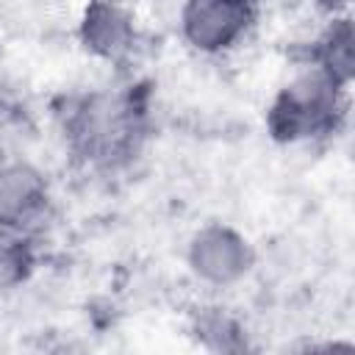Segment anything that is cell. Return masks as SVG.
Here are the masks:
<instances>
[{
    "mask_svg": "<svg viewBox=\"0 0 355 355\" xmlns=\"http://www.w3.org/2000/svg\"><path fill=\"white\" fill-rule=\"evenodd\" d=\"M50 205V186L42 169L31 161L0 158V225L25 230L44 219Z\"/></svg>",
    "mask_w": 355,
    "mask_h": 355,
    "instance_id": "8992f818",
    "label": "cell"
},
{
    "mask_svg": "<svg viewBox=\"0 0 355 355\" xmlns=\"http://www.w3.org/2000/svg\"><path fill=\"white\" fill-rule=\"evenodd\" d=\"M67 150L86 166L128 164L147 136V97L141 89H97L72 94L55 111Z\"/></svg>",
    "mask_w": 355,
    "mask_h": 355,
    "instance_id": "6da1fadb",
    "label": "cell"
},
{
    "mask_svg": "<svg viewBox=\"0 0 355 355\" xmlns=\"http://www.w3.org/2000/svg\"><path fill=\"white\" fill-rule=\"evenodd\" d=\"M349 89L333 83L324 72L302 67L269 103L266 133L277 144H305L319 141L333 133L347 119Z\"/></svg>",
    "mask_w": 355,
    "mask_h": 355,
    "instance_id": "7a4b0ae2",
    "label": "cell"
},
{
    "mask_svg": "<svg viewBox=\"0 0 355 355\" xmlns=\"http://www.w3.org/2000/svg\"><path fill=\"white\" fill-rule=\"evenodd\" d=\"M78 39L86 53L116 67L128 64L139 50L136 19L119 0H89L80 14Z\"/></svg>",
    "mask_w": 355,
    "mask_h": 355,
    "instance_id": "5b68a950",
    "label": "cell"
},
{
    "mask_svg": "<svg viewBox=\"0 0 355 355\" xmlns=\"http://www.w3.org/2000/svg\"><path fill=\"white\" fill-rule=\"evenodd\" d=\"M186 261L194 277L208 286L225 288L250 275V269L255 266V250L236 227L211 222L191 236Z\"/></svg>",
    "mask_w": 355,
    "mask_h": 355,
    "instance_id": "277c9868",
    "label": "cell"
},
{
    "mask_svg": "<svg viewBox=\"0 0 355 355\" xmlns=\"http://www.w3.org/2000/svg\"><path fill=\"white\" fill-rule=\"evenodd\" d=\"M305 67L324 72L333 83H338L344 89L352 86V78H355V31H352L349 14L330 17V22L311 42V47L305 53Z\"/></svg>",
    "mask_w": 355,
    "mask_h": 355,
    "instance_id": "52a82bcc",
    "label": "cell"
},
{
    "mask_svg": "<svg viewBox=\"0 0 355 355\" xmlns=\"http://www.w3.org/2000/svg\"><path fill=\"white\" fill-rule=\"evenodd\" d=\"M258 22V0H183V42L202 53L219 55L241 44Z\"/></svg>",
    "mask_w": 355,
    "mask_h": 355,
    "instance_id": "3957f363",
    "label": "cell"
},
{
    "mask_svg": "<svg viewBox=\"0 0 355 355\" xmlns=\"http://www.w3.org/2000/svg\"><path fill=\"white\" fill-rule=\"evenodd\" d=\"M189 333L208 352H244L250 347L244 324L222 305L194 308L189 319Z\"/></svg>",
    "mask_w": 355,
    "mask_h": 355,
    "instance_id": "ba28073f",
    "label": "cell"
},
{
    "mask_svg": "<svg viewBox=\"0 0 355 355\" xmlns=\"http://www.w3.org/2000/svg\"><path fill=\"white\" fill-rule=\"evenodd\" d=\"M36 269V247L31 233L0 225V291L22 286Z\"/></svg>",
    "mask_w": 355,
    "mask_h": 355,
    "instance_id": "9c48e42d",
    "label": "cell"
},
{
    "mask_svg": "<svg viewBox=\"0 0 355 355\" xmlns=\"http://www.w3.org/2000/svg\"><path fill=\"white\" fill-rule=\"evenodd\" d=\"M313 3H316V8H319L322 14L338 17V14H347V8H349L352 0H313Z\"/></svg>",
    "mask_w": 355,
    "mask_h": 355,
    "instance_id": "30bf717a",
    "label": "cell"
}]
</instances>
